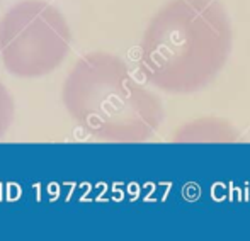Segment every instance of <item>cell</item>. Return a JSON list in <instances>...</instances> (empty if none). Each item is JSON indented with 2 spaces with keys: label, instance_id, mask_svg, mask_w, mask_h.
I'll list each match as a JSON object with an SVG mask.
<instances>
[{
  "label": "cell",
  "instance_id": "obj_1",
  "mask_svg": "<svg viewBox=\"0 0 250 241\" xmlns=\"http://www.w3.org/2000/svg\"><path fill=\"white\" fill-rule=\"evenodd\" d=\"M230 46V22L218 0H170L143 33L140 72L164 92H194L223 68Z\"/></svg>",
  "mask_w": 250,
  "mask_h": 241
},
{
  "label": "cell",
  "instance_id": "obj_4",
  "mask_svg": "<svg viewBox=\"0 0 250 241\" xmlns=\"http://www.w3.org/2000/svg\"><path fill=\"white\" fill-rule=\"evenodd\" d=\"M14 99L10 95V92L7 90V87L0 80V138L7 132V129L10 128L14 121Z\"/></svg>",
  "mask_w": 250,
  "mask_h": 241
},
{
  "label": "cell",
  "instance_id": "obj_2",
  "mask_svg": "<svg viewBox=\"0 0 250 241\" xmlns=\"http://www.w3.org/2000/svg\"><path fill=\"white\" fill-rule=\"evenodd\" d=\"M62 100L73 122L99 141H146L162 122L157 95L121 58L105 51L89 53L73 65Z\"/></svg>",
  "mask_w": 250,
  "mask_h": 241
},
{
  "label": "cell",
  "instance_id": "obj_3",
  "mask_svg": "<svg viewBox=\"0 0 250 241\" xmlns=\"http://www.w3.org/2000/svg\"><path fill=\"white\" fill-rule=\"evenodd\" d=\"M65 16L43 0H24L0 19V56L7 72L38 78L55 72L70 51Z\"/></svg>",
  "mask_w": 250,
  "mask_h": 241
}]
</instances>
